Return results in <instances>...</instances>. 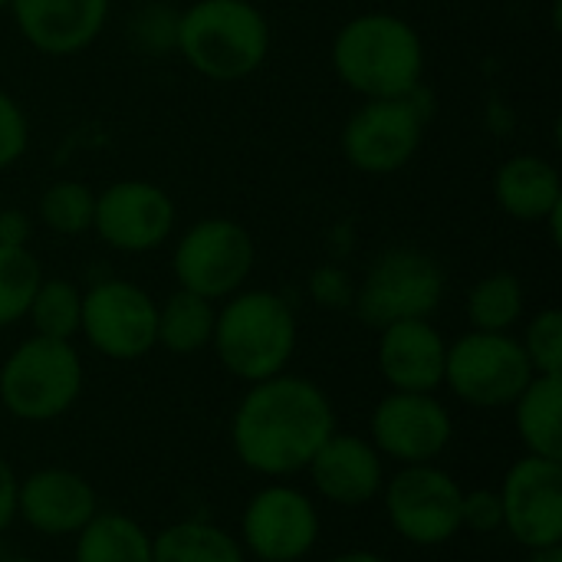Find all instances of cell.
I'll return each mask as SVG.
<instances>
[{
    "instance_id": "obj_3",
    "label": "cell",
    "mask_w": 562,
    "mask_h": 562,
    "mask_svg": "<svg viewBox=\"0 0 562 562\" xmlns=\"http://www.w3.org/2000/svg\"><path fill=\"white\" fill-rule=\"evenodd\" d=\"M273 26L250 0H194L178 13L175 49L211 82L250 79L270 56Z\"/></svg>"
},
{
    "instance_id": "obj_36",
    "label": "cell",
    "mask_w": 562,
    "mask_h": 562,
    "mask_svg": "<svg viewBox=\"0 0 562 562\" xmlns=\"http://www.w3.org/2000/svg\"><path fill=\"white\" fill-rule=\"evenodd\" d=\"M329 562H389L385 557L372 553V550H346V553H336Z\"/></svg>"
},
{
    "instance_id": "obj_33",
    "label": "cell",
    "mask_w": 562,
    "mask_h": 562,
    "mask_svg": "<svg viewBox=\"0 0 562 562\" xmlns=\"http://www.w3.org/2000/svg\"><path fill=\"white\" fill-rule=\"evenodd\" d=\"M175 26H178V13H171V10H165L158 3L138 10L135 20H132L135 46L145 49V53H151V56H158L168 46H175Z\"/></svg>"
},
{
    "instance_id": "obj_4",
    "label": "cell",
    "mask_w": 562,
    "mask_h": 562,
    "mask_svg": "<svg viewBox=\"0 0 562 562\" xmlns=\"http://www.w3.org/2000/svg\"><path fill=\"white\" fill-rule=\"evenodd\" d=\"M296 342L300 326L286 296L244 286L221 303L211 349L234 379L254 385L286 372Z\"/></svg>"
},
{
    "instance_id": "obj_16",
    "label": "cell",
    "mask_w": 562,
    "mask_h": 562,
    "mask_svg": "<svg viewBox=\"0 0 562 562\" xmlns=\"http://www.w3.org/2000/svg\"><path fill=\"white\" fill-rule=\"evenodd\" d=\"M99 514L95 487L66 468H43L20 481L16 520L43 537H76Z\"/></svg>"
},
{
    "instance_id": "obj_35",
    "label": "cell",
    "mask_w": 562,
    "mask_h": 562,
    "mask_svg": "<svg viewBox=\"0 0 562 562\" xmlns=\"http://www.w3.org/2000/svg\"><path fill=\"white\" fill-rule=\"evenodd\" d=\"M16 491H20V477L10 468V461L0 458V533H7L16 520Z\"/></svg>"
},
{
    "instance_id": "obj_34",
    "label": "cell",
    "mask_w": 562,
    "mask_h": 562,
    "mask_svg": "<svg viewBox=\"0 0 562 562\" xmlns=\"http://www.w3.org/2000/svg\"><path fill=\"white\" fill-rule=\"evenodd\" d=\"M33 217L23 207H0V244L3 247H30Z\"/></svg>"
},
{
    "instance_id": "obj_37",
    "label": "cell",
    "mask_w": 562,
    "mask_h": 562,
    "mask_svg": "<svg viewBox=\"0 0 562 562\" xmlns=\"http://www.w3.org/2000/svg\"><path fill=\"white\" fill-rule=\"evenodd\" d=\"M527 562H562V543L543 547V550H530V560Z\"/></svg>"
},
{
    "instance_id": "obj_39",
    "label": "cell",
    "mask_w": 562,
    "mask_h": 562,
    "mask_svg": "<svg viewBox=\"0 0 562 562\" xmlns=\"http://www.w3.org/2000/svg\"><path fill=\"white\" fill-rule=\"evenodd\" d=\"M0 10H10V0H0Z\"/></svg>"
},
{
    "instance_id": "obj_12",
    "label": "cell",
    "mask_w": 562,
    "mask_h": 562,
    "mask_svg": "<svg viewBox=\"0 0 562 562\" xmlns=\"http://www.w3.org/2000/svg\"><path fill=\"white\" fill-rule=\"evenodd\" d=\"M323 520L310 494L273 481L240 514V547L257 562H303L319 543Z\"/></svg>"
},
{
    "instance_id": "obj_38",
    "label": "cell",
    "mask_w": 562,
    "mask_h": 562,
    "mask_svg": "<svg viewBox=\"0 0 562 562\" xmlns=\"http://www.w3.org/2000/svg\"><path fill=\"white\" fill-rule=\"evenodd\" d=\"M0 562H40V560H33V557H7V560H0Z\"/></svg>"
},
{
    "instance_id": "obj_10",
    "label": "cell",
    "mask_w": 562,
    "mask_h": 562,
    "mask_svg": "<svg viewBox=\"0 0 562 562\" xmlns=\"http://www.w3.org/2000/svg\"><path fill=\"white\" fill-rule=\"evenodd\" d=\"M382 504L392 530L412 547H445L461 533V484L438 464H405L385 477Z\"/></svg>"
},
{
    "instance_id": "obj_20",
    "label": "cell",
    "mask_w": 562,
    "mask_h": 562,
    "mask_svg": "<svg viewBox=\"0 0 562 562\" xmlns=\"http://www.w3.org/2000/svg\"><path fill=\"white\" fill-rule=\"evenodd\" d=\"M497 207L520 224H543L562 211V178L557 165L540 155H514L494 171Z\"/></svg>"
},
{
    "instance_id": "obj_8",
    "label": "cell",
    "mask_w": 562,
    "mask_h": 562,
    "mask_svg": "<svg viewBox=\"0 0 562 562\" xmlns=\"http://www.w3.org/2000/svg\"><path fill=\"white\" fill-rule=\"evenodd\" d=\"M533 366L510 333H481L471 329L461 339L448 342L445 389L471 408L497 412L510 408L524 385L533 379Z\"/></svg>"
},
{
    "instance_id": "obj_11",
    "label": "cell",
    "mask_w": 562,
    "mask_h": 562,
    "mask_svg": "<svg viewBox=\"0 0 562 562\" xmlns=\"http://www.w3.org/2000/svg\"><path fill=\"white\" fill-rule=\"evenodd\" d=\"M155 329H158V303L138 283L109 277L82 290L79 336H86V342L99 356L112 362L145 359L151 349H158Z\"/></svg>"
},
{
    "instance_id": "obj_1",
    "label": "cell",
    "mask_w": 562,
    "mask_h": 562,
    "mask_svg": "<svg viewBox=\"0 0 562 562\" xmlns=\"http://www.w3.org/2000/svg\"><path fill=\"white\" fill-rule=\"evenodd\" d=\"M333 435V398L313 379L290 372L247 385L231 418V448L237 461L270 481L303 474Z\"/></svg>"
},
{
    "instance_id": "obj_32",
    "label": "cell",
    "mask_w": 562,
    "mask_h": 562,
    "mask_svg": "<svg viewBox=\"0 0 562 562\" xmlns=\"http://www.w3.org/2000/svg\"><path fill=\"white\" fill-rule=\"evenodd\" d=\"M461 530H471L477 537H491V533L504 530L501 491H491V487L461 491Z\"/></svg>"
},
{
    "instance_id": "obj_31",
    "label": "cell",
    "mask_w": 562,
    "mask_h": 562,
    "mask_svg": "<svg viewBox=\"0 0 562 562\" xmlns=\"http://www.w3.org/2000/svg\"><path fill=\"white\" fill-rule=\"evenodd\" d=\"M306 293H310V300H313L319 310H333V313L349 310L352 300H356L352 277H349L342 267H336V263H319V267L310 273V280H306Z\"/></svg>"
},
{
    "instance_id": "obj_24",
    "label": "cell",
    "mask_w": 562,
    "mask_h": 562,
    "mask_svg": "<svg viewBox=\"0 0 562 562\" xmlns=\"http://www.w3.org/2000/svg\"><path fill=\"white\" fill-rule=\"evenodd\" d=\"M214 319H217V303L188 290H175L165 303H158L155 339L171 356H194L201 349H211Z\"/></svg>"
},
{
    "instance_id": "obj_22",
    "label": "cell",
    "mask_w": 562,
    "mask_h": 562,
    "mask_svg": "<svg viewBox=\"0 0 562 562\" xmlns=\"http://www.w3.org/2000/svg\"><path fill=\"white\" fill-rule=\"evenodd\" d=\"M72 540V562H151V533L128 514L99 510Z\"/></svg>"
},
{
    "instance_id": "obj_5",
    "label": "cell",
    "mask_w": 562,
    "mask_h": 562,
    "mask_svg": "<svg viewBox=\"0 0 562 562\" xmlns=\"http://www.w3.org/2000/svg\"><path fill=\"white\" fill-rule=\"evenodd\" d=\"M82 385V356L66 339L30 336L0 362V405L26 425L63 418L79 402Z\"/></svg>"
},
{
    "instance_id": "obj_6",
    "label": "cell",
    "mask_w": 562,
    "mask_h": 562,
    "mask_svg": "<svg viewBox=\"0 0 562 562\" xmlns=\"http://www.w3.org/2000/svg\"><path fill=\"white\" fill-rule=\"evenodd\" d=\"M431 112L435 105L425 86L398 99H362L342 125V158L362 175L402 171L418 155Z\"/></svg>"
},
{
    "instance_id": "obj_14",
    "label": "cell",
    "mask_w": 562,
    "mask_h": 562,
    "mask_svg": "<svg viewBox=\"0 0 562 562\" xmlns=\"http://www.w3.org/2000/svg\"><path fill=\"white\" fill-rule=\"evenodd\" d=\"M454 438L451 412L428 392H389L369 418V441L385 461L435 464Z\"/></svg>"
},
{
    "instance_id": "obj_13",
    "label": "cell",
    "mask_w": 562,
    "mask_h": 562,
    "mask_svg": "<svg viewBox=\"0 0 562 562\" xmlns=\"http://www.w3.org/2000/svg\"><path fill=\"white\" fill-rule=\"evenodd\" d=\"M178 224L171 194L145 178H122L95 194L92 231L119 254H151L168 244Z\"/></svg>"
},
{
    "instance_id": "obj_23",
    "label": "cell",
    "mask_w": 562,
    "mask_h": 562,
    "mask_svg": "<svg viewBox=\"0 0 562 562\" xmlns=\"http://www.w3.org/2000/svg\"><path fill=\"white\" fill-rule=\"evenodd\" d=\"M151 562H247L240 540L207 520H178L151 537Z\"/></svg>"
},
{
    "instance_id": "obj_25",
    "label": "cell",
    "mask_w": 562,
    "mask_h": 562,
    "mask_svg": "<svg viewBox=\"0 0 562 562\" xmlns=\"http://www.w3.org/2000/svg\"><path fill=\"white\" fill-rule=\"evenodd\" d=\"M527 310V290L517 273L494 270L468 290V323L481 333H510Z\"/></svg>"
},
{
    "instance_id": "obj_28",
    "label": "cell",
    "mask_w": 562,
    "mask_h": 562,
    "mask_svg": "<svg viewBox=\"0 0 562 562\" xmlns=\"http://www.w3.org/2000/svg\"><path fill=\"white\" fill-rule=\"evenodd\" d=\"M43 283V267L30 247L0 244V329L26 319L36 286Z\"/></svg>"
},
{
    "instance_id": "obj_7",
    "label": "cell",
    "mask_w": 562,
    "mask_h": 562,
    "mask_svg": "<svg viewBox=\"0 0 562 562\" xmlns=\"http://www.w3.org/2000/svg\"><path fill=\"white\" fill-rule=\"evenodd\" d=\"M445 267L418 247L382 250L356 286V313L366 326L382 329L402 319H431L445 303Z\"/></svg>"
},
{
    "instance_id": "obj_21",
    "label": "cell",
    "mask_w": 562,
    "mask_h": 562,
    "mask_svg": "<svg viewBox=\"0 0 562 562\" xmlns=\"http://www.w3.org/2000/svg\"><path fill=\"white\" fill-rule=\"evenodd\" d=\"M510 408L527 454L562 461V375H533Z\"/></svg>"
},
{
    "instance_id": "obj_17",
    "label": "cell",
    "mask_w": 562,
    "mask_h": 562,
    "mask_svg": "<svg viewBox=\"0 0 562 562\" xmlns=\"http://www.w3.org/2000/svg\"><path fill=\"white\" fill-rule=\"evenodd\" d=\"M112 0H10L20 36L43 56H76L99 40Z\"/></svg>"
},
{
    "instance_id": "obj_2",
    "label": "cell",
    "mask_w": 562,
    "mask_h": 562,
    "mask_svg": "<svg viewBox=\"0 0 562 562\" xmlns=\"http://www.w3.org/2000/svg\"><path fill=\"white\" fill-rule=\"evenodd\" d=\"M329 56L339 82L362 99H398L425 86V40L405 16L389 10L346 20Z\"/></svg>"
},
{
    "instance_id": "obj_18",
    "label": "cell",
    "mask_w": 562,
    "mask_h": 562,
    "mask_svg": "<svg viewBox=\"0 0 562 562\" xmlns=\"http://www.w3.org/2000/svg\"><path fill=\"white\" fill-rule=\"evenodd\" d=\"M375 362L392 392L435 395L445 389L448 339L431 319H402L379 329Z\"/></svg>"
},
{
    "instance_id": "obj_19",
    "label": "cell",
    "mask_w": 562,
    "mask_h": 562,
    "mask_svg": "<svg viewBox=\"0 0 562 562\" xmlns=\"http://www.w3.org/2000/svg\"><path fill=\"white\" fill-rule=\"evenodd\" d=\"M313 491L336 507H366L382 497L385 458L369 438L333 435L306 468Z\"/></svg>"
},
{
    "instance_id": "obj_27",
    "label": "cell",
    "mask_w": 562,
    "mask_h": 562,
    "mask_svg": "<svg viewBox=\"0 0 562 562\" xmlns=\"http://www.w3.org/2000/svg\"><path fill=\"white\" fill-rule=\"evenodd\" d=\"M92 214H95V194L72 178L53 181L36 204L40 224L56 237H79L92 231Z\"/></svg>"
},
{
    "instance_id": "obj_26",
    "label": "cell",
    "mask_w": 562,
    "mask_h": 562,
    "mask_svg": "<svg viewBox=\"0 0 562 562\" xmlns=\"http://www.w3.org/2000/svg\"><path fill=\"white\" fill-rule=\"evenodd\" d=\"M26 319L33 326V336L72 342L79 336V323H82V290L72 280L43 277V283L36 286L33 303L26 310Z\"/></svg>"
},
{
    "instance_id": "obj_15",
    "label": "cell",
    "mask_w": 562,
    "mask_h": 562,
    "mask_svg": "<svg viewBox=\"0 0 562 562\" xmlns=\"http://www.w3.org/2000/svg\"><path fill=\"white\" fill-rule=\"evenodd\" d=\"M504 530L524 550L562 543V461L524 454L501 481Z\"/></svg>"
},
{
    "instance_id": "obj_29",
    "label": "cell",
    "mask_w": 562,
    "mask_h": 562,
    "mask_svg": "<svg viewBox=\"0 0 562 562\" xmlns=\"http://www.w3.org/2000/svg\"><path fill=\"white\" fill-rule=\"evenodd\" d=\"M537 375H562V313L557 306L540 310L520 339Z\"/></svg>"
},
{
    "instance_id": "obj_9",
    "label": "cell",
    "mask_w": 562,
    "mask_h": 562,
    "mask_svg": "<svg viewBox=\"0 0 562 562\" xmlns=\"http://www.w3.org/2000/svg\"><path fill=\"white\" fill-rule=\"evenodd\" d=\"M257 247L244 224L231 217H204L191 224L171 254L178 290L198 293L211 303H224L240 293L254 273Z\"/></svg>"
},
{
    "instance_id": "obj_30",
    "label": "cell",
    "mask_w": 562,
    "mask_h": 562,
    "mask_svg": "<svg viewBox=\"0 0 562 562\" xmlns=\"http://www.w3.org/2000/svg\"><path fill=\"white\" fill-rule=\"evenodd\" d=\"M30 148V119L23 105L0 89V171L13 168Z\"/></svg>"
}]
</instances>
